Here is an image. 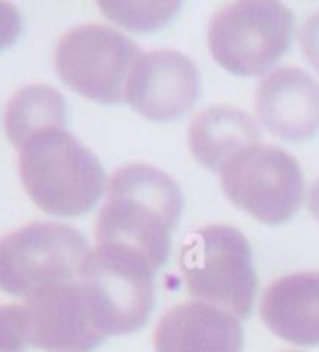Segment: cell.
I'll list each match as a JSON object with an SVG mask.
<instances>
[{
	"instance_id": "cell-5",
	"label": "cell",
	"mask_w": 319,
	"mask_h": 352,
	"mask_svg": "<svg viewBox=\"0 0 319 352\" xmlns=\"http://www.w3.org/2000/svg\"><path fill=\"white\" fill-rule=\"evenodd\" d=\"M158 268L126 245L96 244L85 261L81 283L89 292L105 336H124L141 328L154 307Z\"/></svg>"
},
{
	"instance_id": "cell-12",
	"label": "cell",
	"mask_w": 319,
	"mask_h": 352,
	"mask_svg": "<svg viewBox=\"0 0 319 352\" xmlns=\"http://www.w3.org/2000/svg\"><path fill=\"white\" fill-rule=\"evenodd\" d=\"M240 318L205 302L171 307L154 330L156 352H243Z\"/></svg>"
},
{
	"instance_id": "cell-18",
	"label": "cell",
	"mask_w": 319,
	"mask_h": 352,
	"mask_svg": "<svg viewBox=\"0 0 319 352\" xmlns=\"http://www.w3.org/2000/svg\"><path fill=\"white\" fill-rule=\"evenodd\" d=\"M299 41L305 58L319 72V10L306 17L299 30Z\"/></svg>"
},
{
	"instance_id": "cell-2",
	"label": "cell",
	"mask_w": 319,
	"mask_h": 352,
	"mask_svg": "<svg viewBox=\"0 0 319 352\" xmlns=\"http://www.w3.org/2000/svg\"><path fill=\"white\" fill-rule=\"evenodd\" d=\"M19 173L30 199L53 216H81L107 190L100 160L66 128L30 137L19 148Z\"/></svg>"
},
{
	"instance_id": "cell-19",
	"label": "cell",
	"mask_w": 319,
	"mask_h": 352,
	"mask_svg": "<svg viewBox=\"0 0 319 352\" xmlns=\"http://www.w3.org/2000/svg\"><path fill=\"white\" fill-rule=\"evenodd\" d=\"M23 28L19 10L14 4L0 2V49L12 45Z\"/></svg>"
},
{
	"instance_id": "cell-16",
	"label": "cell",
	"mask_w": 319,
	"mask_h": 352,
	"mask_svg": "<svg viewBox=\"0 0 319 352\" xmlns=\"http://www.w3.org/2000/svg\"><path fill=\"white\" fill-rule=\"evenodd\" d=\"M109 19L134 32H150L167 25L178 10V2H100Z\"/></svg>"
},
{
	"instance_id": "cell-20",
	"label": "cell",
	"mask_w": 319,
	"mask_h": 352,
	"mask_svg": "<svg viewBox=\"0 0 319 352\" xmlns=\"http://www.w3.org/2000/svg\"><path fill=\"white\" fill-rule=\"evenodd\" d=\"M308 208H310V214L319 221V178L312 184L310 193H308Z\"/></svg>"
},
{
	"instance_id": "cell-6",
	"label": "cell",
	"mask_w": 319,
	"mask_h": 352,
	"mask_svg": "<svg viewBox=\"0 0 319 352\" xmlns=\"http://www.w3.org/2000/svg\"><path fill=\"white\" fill-rule=\"evenodd\" d=\"M79 230L62 223L36 221L0 238V289L30 296L49 285L81 278L90 253Z\"/></svg>"
},
{
	"instance_id": "cell-7",
	"label": "cell",
	"mask_w": 319,
	"mask_h": 352,
	"mask_svg": "<svg viewBox=\"0 0 319 352\" xmlns=\"http://www.w3.org/2000/svg\"><path fill=\"white\" fill-rule=\"evenodd\" d=\"M225 197L265 225H280L299 212L305 199L300 163L280 146L251 144L220 169Z\"/></svg>"
},
{
	"instance_id": "cell-8",
	"label": "cell",
	"mask_w": 319,
	"mask_h": 352,
	"mask_svg": "<svg viewBox=\"0 0 319 352\" xmlns=\"http://www.w3.org/2000/svg\"><path fill=\"white\" fill-rule=\"evenodd\" d=\"M136 41L105 25H81L62 36L54 66L75 92L100 103H121L132 68L141 56Z\"/></svg>"
},
{
	"instance_id": "cell-11",
	"label": "cell",
	"mask_w": 319,
	"mask_h": 352,
	"mask_svg": "<svg viewBox=\"0 0 319 352\" xmlns=\"http://www.w3.org/2000/svg\"><path fill=\"white\" fill-rule=\"evenodd\" d=\"M258 122L272 135L299 142L319 131V81L306 69L280 66L256 88Z\"/></svg>"
},
{
	"instance_id": "cell-13",
	"label": "cell",
	"mask_w": 319,
	"mask_h": 352,
	"mask_svg": "<svg viewBox=\"0 0 319 352\" xmlns=\"http://www.w3.org/2000/svg\"><path fill=\"white\" fill-rule=\"evenodd\" d=\"M259 313L267 328L287 343L319 345V272H295L272 281Z\"/></svg>"
},
{
	"instance_id": "cell-15",
	"label": "cell",
	"mask_w": 319,
	"mask_h": 352,
	"mask_svg": "<svg viewBox=\"0 0 319 352\" xmlns=\"http://www.w3.org/2000/svg\"><path fill=\"white\" fill-rule=\"evenodd\" d=\"M4 124L12 144L21 148L43 129L66 126V102L56 88L28 85L10 98Z\"/></svg>"
},
{
	"instance_id": "cell-3",
	"label": "cell",
	"mask_w": 319,
	"mask_h": 352,
	"mask_svg": "<svg viewBox=\"0 0 319 352\" xmlns=\"http://www.w3.org/2000/svg\"><path fill=\"white\" fill-rule=\"evenodd\" d=\"M184 283L197 302L216 305L238 318L250 315L258 278L248 238L229 225H207L184 240Z\"/></svg>"
},
{
	"instance_id": "cell-1",
	"label": "cell",
	"mask_w": 319,
	"mask_h": 352,
	"mask_svg": "<svg viewBox=\"0 0 319 352\" xmlns=\"http://www.w3.org/2000/svg\"><path fill=\"white\" fill-rule=\"evenodd\" d=\"M177 180L149 163H130L107 180L96 221V244L126 245L160 268L171 250V232L183 216Z\"/></svg>"
},
{
	"instance_id": "cell-17",
	"label": "cell",
	"mask_w": 319,
	"mask_h": 352,
	"mask_svg": "<svg viewBox=\"0 0 319 352\" xmlns=\"http://www.w3.org/2000/svg\"><path fill=\"white\" fill-rule=\"evenodd\" d=\"M30 346L25 304L0 305V352H25Z\"/></svg>"
},
{
	"instance_id": "cell-10",
	"label": "cell",
	"mask_w": 319,
	"mask_h": 352,
	"mask_svg": "<svg viewBox=\"0 0 319 352\" xmlns=\"http://www.w3.org/2000/svg\"><path fill=\"white\" fill-rule=\"evenodd\" d=\"M201 94L196 62L177 49L143 51L126 82L124 102L152 122L186 115Z\"/></svg>"
},
{
	"instance_id": "cell-14",
	"label": "cell",
	"mask_w": 319,
	"mask_h": 352,
	"mask_svg": "<svg viewBox=\"0 0 319 352\" xmlns=\"http://www.w3.org/2000/svg\"><path fill=\"white\" fill-rule=\"evenodd\" d=\"M258 142H261L258 120L233 105H212L199 111L188 128V146L194 157L216 173L240 150Z\"/></svg>"
},
{
	"instance_id": "cell-9",
	"label": "cell",
	"mask_w": 319,
	"mask_h": 352,
	"mask_svg": "<svg viewBox=\"0 0 319 352\" xmlns=\"http://www.w3.org/2000/svg\"><path fill=\"white\" fill-rule=\"evenodd\" d=\"M30 345L45 352H92L107 338L81 279L38 289L25 302Z\"/></svg>"
},
{
	"instance_id": "cell-4",
	"label": "cell",
	"mask_w": 319,
	"mask_h": 352,
	"mask_svg": "<svg viewBox=\"0 0 319 352\" xmlns=\"http://www.w3.org/2000/svg\"><path fill=\"white\" fill-rule=\"evenodd\" d=\"M295 15L282 2L245 0L220 8L209 23V51L224 69L243 77L267 75L289 49Z\"/></svg>"
},
{
	"instance_id": "cell-21",
	"label": "cell",
	"mask_w": 319,
	"mask_h": 352,
	"mask_svg": "<svg viewBox=\"0 0 319 352\" xmlns=\"http://www.w3.org/2000/svg\"><path fill=\"white\" fill-rule=\"evenodd\" d=\"M287 352H299V351H287Z\"/></svg>"
}]
</instances>
